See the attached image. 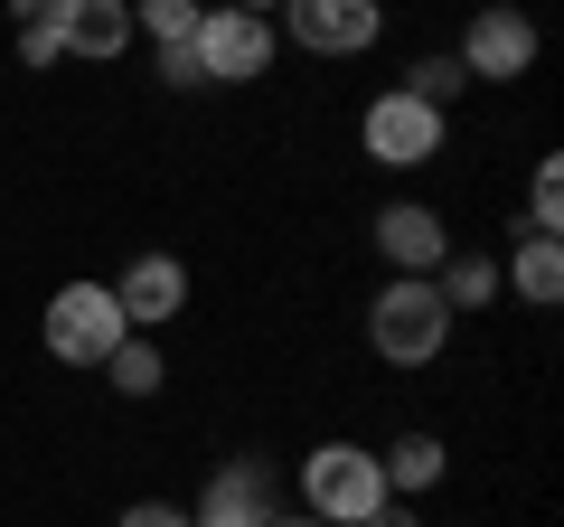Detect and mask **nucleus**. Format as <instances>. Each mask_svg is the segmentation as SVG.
I'll return each instance as SVG.
<instances>
[{
  "label": "nucleus",
  "instance_id": "nucleus-21",
  "mask_svg": "<svg viewBox=\"0 0 564 527\" xmlns=\"http://www.w3.org/2000/svg\"><path fill=\"white\" fill-rule=\"evenodd\" d=\"M20 66H39V76L57 66V39H47V20H20Z\"/></svg>",
  "mask_w": 564,
  "mask_h": 527
},
{
  "label": "nucleus",
  "instance_id": "nucleus-12",
  "mask_svg": "<svg viewBox=\"0 0 564 527\" xmlns=\"http://www.w3.org/2000/svg\"><path fill=\"white\" fill-rule=\"evenodd\" d=\"M499 292H518L527 311L564 302V236H518V255L499 264Z\"/></svg>",
  "mask_w": 564,
  "mask_h": 527
},
{
  "label": "nucleus",
  "instance_id": "nucleus-14",
  "mask_svg": "<svg viewBox=\"0 0 564 527\" xmlns=\"http://www.w3.org/2000/svg\"><path fill=\"white\" fill-rule=\"evenodd\" d=\"M433 292H443L452 321H462V311H489L499 302V255H462V245H452V255L433 264Z\"/></svg>",
  "mask_w": 564,
  "mask_h": 527
},
{
  "label": "nucleus",
  "instance_id": "nucleus-20",
  "mask_svg": "<svg viewBox=\"0 0 564 527\" xmlns=\"http://www.w3.org/2000/svg\"><path fill=\"white\" fill-rule=\"evenodd\" d=\"M113 527H188V508H180V499H132Z\"/></svg>",
  "mask_w": 564,
  "mask_h": 527
},
{
  "label": "nucleus",
  "instance_id": "nucleus-2",
  "mask_svg": "<svg viewBox=\"0 0 564 527\" xmlns=\"http://www.w3.org/2000/svg\"><path fill=\"white\" fill-rule=\"evenodd\" d=\"M292 490H302V508L321 527H367L386 508V471L367 443H311L302 471H292Z\"/></svg>",
  "mask_w": 564,
  "mask_h": 527
},
{
  "label": "nucleus",
  "instance_id": "nucleus-17",
  "mask_svg": "<svg viewBox=\"0 0 564 527\" xmlns=\"http://www.w3.org/2000/svg\"><path fill=\"white\" fill-rule=\"evenodd\" d=\"M198 20H207V0H132V29L151 47H170V39H198Z\"/></svg>",
  "mask_w": 564,
  "mask_h": 527
},
{
  "label": "nucleus",
  "instance_id": "nucleus-9",
  "mask_svg": "<svg viewBox=\"0 0 564 527\" xmlns=\"http://www.w3.org/2000/svg\"><path fill=\"white\" fill-rule=\"evenodd\" d=\"M282 508V490H273V462H226V471H207V490L188 499V527H263Z\"/></svg>",
  "mask_w": 564,
  "mask_h": 527
},
{
  "label": "nucleus",
  "instance_id": "nucleus-13",
  "mask_svg": "<svg viewBox=\"0 0 564 527\" xmlns=\"http://www.w3.org/2000/svg\"><path fill=\"white\" fill-rule=\"evenodd\" d=\"M377 471H386V499H423V490H443L452 452H443V433H395L377 452Z\"/></svg>",
  "mask_w": 564,
  "mask_h": 527
},
{
  "label": "nucleus",
  "instance_id": "nucleus-6",
  "mask_svg": "<svg viewBox=\"0 0 564 527\" xmlns=\"http://www.w3.org/2000/svg\"><path fill=\"white\" fill-rule=\"evenodd\" d=\"M536 47H545V39H536V20H527V10H499V0H480L452 57H462V76H470V85H518L527 66H536Z\"/></svg>",
  "mask_w": 564,
  "mask_h": 527
},
{
  "label": "nucleus",
  "instance_id": "nucleus-16",
  "mask_svg": "<svg viewBox=\"0 0 564 527\" xmlns=\"http://www.w3.org/2000/svg\"><path fill=\"white\" fill-rule=\"evenodd\" d=\"M462 57H452V47H433V57H414V66H404V95H414V104H433V114H452V104H462Z\"/></svg>",
  "mask_w": 564,
  "mask_h": 527
},
{
  "label": "nucleus",
  "instance_id": "nucleus-8",
  "mask_svg": "<svg viewBox=\"0 0 564 527\" xmlns=\"http://www.w3.org/2000/svg\"><path fill=\"white\" fill-rule=\"evenodd\" d=\"M29 20H47V39H57V57H132V0H39Z\"/></svg>",
  "mask_w": 564,
  "mask_h": 527
},
{
  "label": "nucleus",
  "instance_id": "nucleus-24",
  "mask_svg": "<svg viewBox=\"0 0 564 527\" xmlns=\"http://www.w3.org/2000/svg\"><path fill=\"white\" fill-rule=\"evenodd\" d=\"M226 10H254V20H273V10H282V0H226Z\"/></svg>",
  "mask_w": 564,
  "mask_h": 527
},
{
  "label": "nucleus",
  "instance_id": "nucleus-19",
  "mask_svg": "<svg viewBox=\"0 0 564 527\" xmlns=\"http://www.w3.org/2000/svg\"><path fill=\"white\" fill-rule=\"evenodd\" d=\"M151 76H161L170 95H198L207 66H198V47H188V39H170V47H151Z\"/></svg>",
  "mask_w": 564,
  "mask_h": 527
},
{
  "label": "nucleus",
  "instance_id": "nucleus-26",
  "mask_svg": "<svg viewBox=\"0 0 564 527\" xmlns=\"http://www.w3.org/2000/svg\"><path fill=\"white\" fill-rule=\"evenodd\" d=\"M499 10H527V0H499Z\"/></svg>",
  "mask_w": 564,
  "mask_h": 527
},
{
  "label": "nucleus",
  "instance_id": "nucleus-5",
  "mask_svg": "<svg viewBox=\"0 0 564 527\" xmlns=\"http://www.w3.org/2000/svg\"><path fill=\"white\" fill-rule=\"evenodd\" d=\"M282 39L302 57H367L386 39V0H282Z\"/></svg>",
  "mask_w": 564,
  "mask_h": 527
},
{
  "label": "nucleus",
  "instance_id": "nucleus-1",
  "mask_svg": "<svg viewBox=\"0 0 564 527\" xmlns=\"http://www.w3.org/2000/svg\"><path fill=\"white\" fill-rule=\"evenodd\" d=\"M367 348H377L386 367H433L452 348V311H443V292H433V273H395V283L367 302Z\"/></svg>",
  "mask_w": 564,
  "mask_h": 527
},
{
  "label": "nucleus",
  "instance_id": "nucleus-15",
  "mask_svg": "<svg viewBox=\"0 0 564 527\" xmlns=\"http://www.w3.org/2000/svg\"><path fill=\"white\" fill-rule=\"evenodd\" d=\"M104 386H113V396H161V386H170V367H161V348H151V340L132 330V340H122L113 358H104Z\"/></svg>",
  "mask_w": 564,
  "mask_h": 527
},
{
  "label": "nucleus",
  "instance_id": "nucleus-22",
  "mask_svg": "<svg viewBox=\"0 0 564 527\" xmlns=\"http://www.w3.org/2000/svg\"><path fill=\"white\" fill-rule=\"evenodd\" d=\"M367 527H423V518H414V499H386V508H377Z\"/></svg>",
  "mask_w": 564,
  "mask_h": 527
},
{
  "label": "nucleus",
  "instance_id": "nucleus-7",
  "mask_svg": "<svg viewBox=\"0 0 564 527\" xmlns=\"http://www.w3.org/2000/svg\"><path fill=\"white\" fill-rule=\"evenodd\" d=\"M188 47H198V66H207V85H254L263 76V66H273V20H254V10H226V0H217V10H207V20H198V39H188Z\"/></svg>",
  "mask_w": 564,
  "mask_h": 527
},
{
  "label": "nucleus",
  "instance_id": "nucleus-10",
  "mask_svg": "<svg viewBox=\"0 0 564 527\" xmlns=\"http://www.w3.org/2000/svg\"><path fill=\"white\" fill-rule=\"evenodd\" d=\"M113 302H122V321L151 340L161 321H180V311H188V264L180 255H132L113 273Z\"/></svg>",
  "mask_w": 564,
  "mask_h": 527
},
{
  "label": "nucleus",
  "instance_id": "nucleus-18",
  "mask_svg": "<svg viewBox=\"0 0 564 527\" xmlns=\"http://www.w3.org/2000/svg\"><path fill=\"white\" fill-rule=\"evenodd\" d=\"M527 236H564V170L536 161V180H527Z\"/></svg>",
  "mask_w": 564,
  "mask_h": 527
},
{
  "label": "nucleus",
  "instance_id": "nucleus-4",
  "mask_svg": "<svg viewBox=\"0 0 564 527\" xmlns=\"http://www.w3.org/2000/svg\"><path fill=\"white\" fill-rule=\"evenodd\" d=\"M443 132H452V114L414 104L404 85L367 95V114H358V142H367V161H386V170H423L433 151H443Z\"/></svg>",
  "mask_w": 564,
  "mask_h": 527
},
{
  "label": "nucleus",
  "instance_id": "nucleus-25",
  "mask_svg": "<svg viewBox=\"0 0 564 527\" xmlns=\"http://www.w3.org/2000/svg\"><path fill=\"white\" fill-rule=\"evenodd\" d=\"M0 10H20V20H29V10H39V0H0Z\"/></svg>",
  "mask_w": 564,
  "mask_h": 527
},
{
  "label": "nucleus",
  "instance_id": "nucleus-11",
  "mask_svg": "<svg viewBox=\"0 0 564 527\" xmlns=\"http://www.w3.org/2000/svg\"><path fill=\"white\" fill-rule=\"evenodd\" d=\"M377 255L395 264V273H433V264L452 255V226L433 217L423 198H386L377 207Z\"/></svg>",
  "mask_w": 564,
  "mask_h": 527
},
{
  "label": "nucleus",
  "instance_id": "nucleus-3",
  "mask_svg": "<svg viewBox=\"0 0 564 527\" xmlns=\"http://www.w3.org/2000/svg\"><path fill=\"white\" fill-rule=\"evenodd\" d=\"M39 340H47V358L57 367H104L122 340H132V321H122V302H113V283H57V302L39 311Z\"/></svg>",
  "mask_w": 564,
  "mask_h": 527
},
{
  "label": "nucleus",
  "instance_id": "nucleus-23",
  "mask_svg": "<svg viewBox=\"0 0 564 527\" xmlns=\"http://www.w3.org/2000/svg\"><path fill=\"white\" fill-rule=\"evenodd\" d=\"M263 527H321V518H311V508H273Z\"/></svg>",
  "mask_w": 564,
  "mask_h": 527
}]
</instances>
